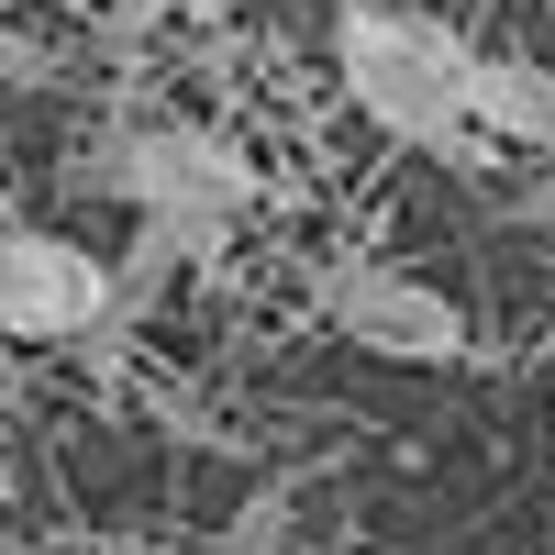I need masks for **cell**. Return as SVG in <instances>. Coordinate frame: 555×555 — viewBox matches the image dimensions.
<instances>
[{
  "label": "cell",
  "mask_w": 555,
  "mask_h": 555,
  "mask_svg": "<svg viewBox=\"0 0 555 555\" xmlns=\"http://www.w3.org/2000/svg\"><path fill=\"white\" fill-rule=\"evenodd\" d=\"M278 533H289V478H278V489H256L245 512H234V555H267Z\"/></svg>",
  "instance_id": "cell-6"
},
{
  "label": "cell",
  "mask_w": 555,
  "mask_h": 555,
  "mask_svg": "<svg viewBox=\"0 0 555 555\" xmlns=\"http://www.w3.org/2000/svg\"><path fill=\"white\" fill-rule=\"evenodd\" d=\"M522 211H533V222H555V167H544L533 190H522Z\"/></svg>",
  "instance_id": "cell-9"
},
{
  "label": "cell",
  "mask_w": 555,
  "mask_h": 555,
  "mask_svg": "<svg viewBox=\"0 0 555 555\" xmlns=\"http://www.w3.org/2000/svg\"><path fill=\"white\" fill-rule=\"evenodd\" d=\"M0 334L12 345H89V334H112V256L12 222V234H0Z\"/></svg>",
  "instance_id": "cell-4"
},
{
  "label": "cell",
  "mask_w": 555,
  "mask_h": 555,
  "mask_svg": "<svg viewBox=\"0 0 555 555\" xmlns=\"http://www.w3.org/2000/svg\"><path fill=\"white\" fill-rule=\"evenodd\" d=\"M67 178L78 190H112L122 211H256V156L245 145H222L211 122H122V133H101V145H78L67 156Z\"/></svg>",
  "instance_id": "cell-2"
},
{
  "label": "cell",
  "mask_w": 555,
  "mask_h": 555,
  "mask_svg": "<svg viewBox=\"0 0 555 555\" xmlns=\"http://www.w3.org/2000/svg\"><path fill=\"white\" fill-rule=\"evenodd\" d=\"M467 112L500 133V145H533V156H555V67H533V56H478V78H467Z\"/></svg>",
  "instance_id": "cell-5"
},
{
  "label": "cell",
  "mask_w": 555,
  "mask_h": 555,
  "mask_svg": "<svg viewBox=\"0 0 555 555\" xmlns=\"http://www.w3.org/2000/svg\"><path fill=\"white\" fill-rule=\"evenodd\" d=\"M34 78H56V56H44V34L0 23V89H34Z\"/></svg>",
  "instance_id": "cell-8"
},
{
  "label": "cell",
  "mask_w": 555,
  "mask_h": 555,
  "mask_svg": "<svg viewBox=\"0 0 555 555\" xmlns=\"http://www.w3.org/2000/svg\"><path fill=\"white\" fill-rule=\"evenodd\" d=\"M322 322L356 334L366 356H400V366H455V356H467V300H444L434 278L378 267V256L322 267Z\"/></svg>",
  "instance_id": "cell-3"
},
{
  "label": "cell",
  "mask_w": 555,
  "mask_h": 555,
  "mask_svg": "<svg viewBox=\"0 0 555 555\" xmlns=\"http://www.w3.org/2000/svg\"><path fill=\"white\" fill-rule=\"evenodd\" d=\"M334 67H345V101L389 133V145H423V156H467V34L434 23V12H400V0H345L334 12Z\"/></svg>",
  "instance_id": "cell-1"
},
{
  "label": "cell",
  "mask_w": 555,
  "mask_h": 555,
  "mask_svg": "<svg viewBox=\"0 0 555 555\" xmlns=\"http://www.w3.org/2000/svg\"><path fill=\"white\" fill-rule=\"evenodd\" d=\"M201 12H222V0H112V44L156 34V23H201Z\"/></svg>",
  "instance_id": "cell-7"
},
{
  "label": "cell",
  "mask_w": 555,
  "mask_h": 555,
  "mask_svg": "<svg viewBox=\"0 0 555 555\" xmlns=\"http://www.w3.org/2000/svg\"><path fill=\"white\" fill-rule=\"evenodd\" d=\"M0 234H12V190H0Z\"/></svg>",
  "instance_id": "cell-11"
},
{
  "label": "cell",
  "mask_w": 555,
  "mask_h": 555,
  "mask_svg": "<svg viewBox=\"0 0 555 555\" xmlns=\"http://www.w3.org/2000/svg\"><path fill=\"white\" fill-rule=\"evenodd\" d=\"M0 555H34V544H23V533H0Z\"/></svg>",
  "instance_id": "cell-10"
}]
</instances>
